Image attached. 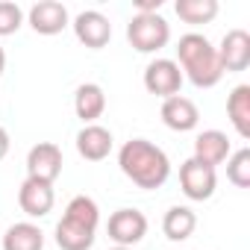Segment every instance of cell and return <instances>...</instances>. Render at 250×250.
Returning a JSON list of instances; mask_svg holds the SVG:
<instances>
[{
  "label": "cell",
  "instance_id": "22",
  "mask_svg": "<svg viewBox=\"0 0 250 250\" xmlns=\"http://www.w3.org/2000/svg\"><path fill=\"white\" fill-rule=\"evenodd\" d=\"M24 24V9L12 0H0V36H12Z\"/></svg>",
  "mask_w": 250,
  "mask_h": 250
},
{
  "label": "cell",
  "instance_id": "13",
  "mask_svg": "<svg viewBox=\"0 0 250 250\" xmlns=\"http://www.w3.org/2000/svg\"><path fill=\"white\" fill-rule=\"evenodd\" d=\"M53 203H56V194H53V186L50 183L30 180V177L21 183V188H18V206H21L24 215L44 218V215H50Z\"/></svg>",
  "mask_w": 250,
  "mask_h": 250
},
{
  "label": "cell",
  "instance_id": "25",
  "mask_svg": "<svg viewBox=\"0 0 250 250\" xmlns=\"http://www.w3.org/2000/svg\"><path fill=\"white\" fill-rule=\"evenodd\" d=\"M3 71H6V50L0 47V77H3Z\"/></svg>",
  "mask_w": 250,
  "mask_h": 250
},
{
  "label": "cell",
  "instance_id": "11",
  "mask_svg": "<svg viewBox=\"0 0 250 250\" xmlns=\"http://www.w3.org/2000/svg\"><path fill=\"white\" fill-rule=\"evenodd\" d=\"M162 124L174 133H191L197 124H200V109L191 97H183V94H174L168 100H162Z\"/></svg>",
  "mask_w": 250,
  "mask_h": 250
},
{
  "label": "cell",
  "instance_id": "1",
  "mask_svg": "<svg viewBox=\"0 0 250 250\" xmlns=\"http://www.w3.org/2000/svg\"><path fill=\"white\" fill-rule=\"evenodd\" d=\"M118 165H121V174L133 180L139 188L145 191H153V188H162L171 177V159L168 153L147 142V139H130L124 142L121 150H118Z\"/></svg>",
  "mask_w": 250,
  "mask_h": 250
},
{
  "label": "cell",
  "instance_id": "18",
  "mask_svg": "<svg viewBox=\"0 0 250 250\" xmlns=\"http://www.w3.org/2000/svg\"><path fill=\"white\" fill-rule=\"evenodd\" d=\"M3 250H44V232L33 221H18L3 232Z\"/></svg>",
  "mask_w": 250,
  "mask_h": 250
},
{
  "label": "cell",
  "instance_id": "7",
  "mask_svg": "<svg viewBox=\"0 0 250 250\" xmlns=\"http://www.w3.org/2000/svg\"><path fill=\"white\" fill-rule=\"evenodd\" d=\"M145 88L162 100L180 94L183 88V71L174 59H153L147 68H145Z\"/></svg>",
  "mask_w": 250,
  "mask_h": 250
},
{
  "label": "cell",
  "instance_id": "23",
  "mask_svg": "<svg viewBox=\"0 0 250 250\" xmlns=\"http://www.w3.org/2000/svg\"><path fill=\"white\" fill-rule=\"evenodd\" d=\"M162 9V0H136V15H156Z\"/></svg>",
  "mask_w": 250,
  "mask_h": 250
},
{
  "label": "cell",
  "instance_id": "3",
  "mask_svg": "<svg viewBox=\"0 0 250 250\" xmlns=\"http://www.w3.org/2000/svg\"><path fill=\"white\" fill-rule=\"evenodd\" d=\"M100 224V209L91 197L77 194L71 197V203L65 206L62 221L56 224V244L59 250H91L94 244V232Z\"/></svg>",
  "mask_w": 250,
  "mask_h": 250
},
{
  "label": "cell",
  "instance_id": "9",
  "mask_svg": "<svg viewBox=\"0 0 250 250\" xmlns=\"http://www.w3.org/2000/svg\"><path fill=\"white\" fill-rule=\"evenodd\" d=\"M215 50H218V62H221L224 74L247 71V65H250V33L241 27L227 30L221 39V47H215Z\"/></svg>",
  "mask_w": 250,
  "mask_h": 250
},
{
  "label": "cell",
  "instance_id": "8",
  "mask_svg": "<svg viewBox=\"0 0 250 250\" xmlns=\"http://www.w3.org/2000/svg\"><path fill=\"white\" fill-rule=\"evenodd\" d=\"M62 174V147L53 142H39L27 153V177L42 183H56Z\"/></svg>",
  "mask_w": 250,
  "mask_h": 250
},
{
  "label": "cell",
  "instance_id": "16",
  "mask_svg": "<svg viewBox=\"0 0 250 250\" xmlns=\"http://www.w3.org/2000/svg\"><path fill=\"white\" fill-rule=\"evenodd\" d=\"M74 112L83 124H94L106 112V91L97 83H83L74 91Z\"/></svg>",
  "mask_w": 250,
  "mask_h": 250
},
{
  "label": "cell",
  "instance_id": "14",
  "mask_svg": "<svg viewBox=\"0 0 250 250\" xmlns=\"http://www.w3.org/2000/svg\"><path fill=\"white\" fill-rule=\"evenodd\" d=\"M112 133L100 124H85V127L77 133V153L85 159V162H103L109 153H112Z\"/></svg>",
  "mask_w": 250,
  "mask_h": 250
},
{
  "label": "cell",
  "instance_id": "6",
  "mask_svg": "<svg viewBox=\"0 0 250 250\" xmlns=\"http://www.w3.org/2000/svg\"><path fill=\"white\" fill-rule=\"evenodd\" d=\"M180 188L188 200H209L218 188V174H215V168H209L191 156L180 165Z\"/></svg>",
  "mask_w": 250,
  "mask_h": 250
},
{
  "label": "cell",
  "instance_id": "17",
  "mask_svg": "<svg viewBox=\"0 0 250 250\" xmlns=\"http://www.w3.org/2000/svg\"><path fill=\"white\" fill-rule=\"evenodd\" d=\"M227 115L229 124L241 139H250V85H235L227 97Z\"/></svg>",
  "mask_w": 250,
  "mask_h": 250
},
{
  "label": "cell",
  "instance_id": "10",
  "mask_svg": "<svg viewBox=\"0 0 250 250\" xmlns=\"http://www.w3.org/2000/svg\"><path fill=\"white\" fill-rule=\"evenodd\" d=\"M71 27H74L77 42L85 44V47H91V50L106 47L109 39H112V24H109V18H106L103 12H97V9H85V12H80V15L74 18Z\"/></svg>",
  "mask_w": 250,
  "mask_h": 250
},
{
  "label": "cell",
  "instance_id": "5",
  "mask_svg": "<svg viewBox=\"0 0 250 250\" xmlns=\"http://www.w3.org/2000/svg\"><path fill=\"white\" fill-rule=\"evenodd\" d=\"M106 232H109V238L115 241V247H136V244L147 235V218H145V212H139V209L124 206V209H118V212L109 215Z\"/></svg>",
  "mask_w": 250,
  "mask_h": 250
},
{
  "label": "cell",
  "instance_id": "4",
  "mask_svg": "<svg viewBox=\"0 0 250 250\" xmlns=\"http://www.w3.org/2000/svg\"><path fill=\"white\" fill-rule=\"evenodd\" d=\"M127 39L139 53H159L171 42V24L156 15H133L127 24Z\"/></svg>",
  "mask_w": 250,
  "mask_h": 250
},
{
  "label": "cell",
  "instance_id": "20",
  "mask_svg": "<svg viewBox=\"0 0 250 250\" xmlns=\"http://www.w3.org/2000/svg\"><path fill=\"white\" fill-rule=\"evenodd\" d=\"M174 12L186 24H209L218 15V0H177Z\"/></svg>",
  "mask_w": 250,
  "mask_h": 250
},
{
  "label": "cell",
  "instance_id": "26",
  "mask_svg": "<svg viewBox=\"0 0 250 250\" xmlns=\"http://www.w3.org/2000/svg\"><path fill=\"white\" fill-rule=\"evenodd\" d=\"M112 250H133V247H112Z\"/></svg>",
  "mask_w": 250,
  "mask_h": 250
},
{
  "label": "cell",
  "instance_id": "19",
  "mask_svg": "<svg viewBox=\"0 0 250 250\" xmlns=\"http://www.w3.org/2000/svg\"><path fill=\"white\" fill-rule=\"evenodd\" d=\"M194 227H197V215H194L188 206H171V209L165 212V218H162V232H165L171 241H186V238H191Z\"/></svg>",
  "mask_w": 250,
  "mask_h": 250
},
{
  "label": "cell",
  "instance_id": "15",
  "mask_svg": "<svg viewBox=\"0 0 250 250\" xmlns=\"http://www.w3.org/2000/svg\"><path fill=\"white\" fill-rule=\"evenodd\" d=\"M229 153H232V145H229L227 133H221V130H203L194 139V159L209 168H218L221 162H227Z\"/></svg>",
  "mask_w": 250,
  "mask_h": 250
},
{
  "label": "cell",
  "instance_id": "24",
  "mask_svg": "<svg viewBox=\"0 0 250 250\" xmlns=\"http://www.w3.org/2000/svg\"><path fill=\"white\" fill-rule=\"evenodd\" d=\"M6 153H9V133L0 127V159H6Z\"/></svg>",
  "mask_w": 250,
  "mask_h": 250
},
{
  "label": "cell",
  "instance_id": "12",
  "mask_svg": "<svg viewBox=\"0 0 250 250\" xmlns=\"http://www.w3.org/2000/svg\"><path fill=\"white\" fill-rule=\"evenodd\" d=\"M27 21H30V27L39 36H59L71 24L68 21V9H65V3H59V0H42V3L30 6Z\"/></svg>",
  "mask_w": 250,
  "mask_h": 250
},
{
  "label": "cell",
  "instance_id": "21",
  "mask_svg": "<svg viewBox=\"0 0 250 250\" xmlns=\"http://www.w3.org/2000/svg\"><path fill=\"white\" fill-rule=\"evenodd\" d=\"M227 180L235 188H250V150L241 147L227 159Z\"/></svg>",
  "mask_w": 250,
  "mask_h": 250
},
{
  "label": "cell",
  "instance_id": "2",
  "mask_svg": "<svg viewBox=\"0 0 250 250\" xmlns=\"http://www.w3.org/2000/svg\"><path fill=\"white\" fill-rule=\"evenodd\" d=\"M174 62L180 65L183 80H188L197 88H212L224 77V68L218 62V50L203 33H186L177 42V59Z\"/></svg>",
  "mask_w": 250,
  "mask_h": 250
}]
</instances>
